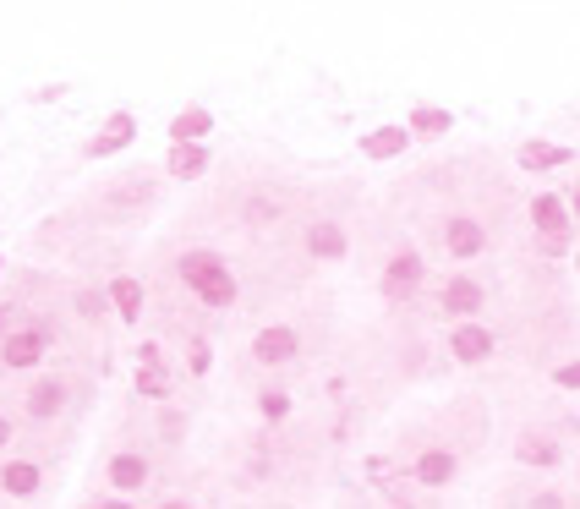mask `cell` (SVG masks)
<instances>
[{
    "instance_id": "3",
    "label": "cell",
    "mask_w": 580,
    "mask_h": 509,
    "mask_svg": "<svg viewBox=\"0 0 580 509\" xmlns=\"http://www.w3.org/2000/svg\"><path fill=\"white\" fill-rule=\"evenodd\" d=\"M449 252H455V258H477L482 252V225L477 219H455V225H449Z\"/></svg>"
},
{
    "instance_id": "20",
    "label": "cell",
    "mask_w": 580,
    "mask_h": 509,
    "mask_svg": "<svg viewBox=\"0 0 580 509\" xmlns=\"http://www.w3.org/2000/svg\"><path fill=\"white\" fill-rule=\"evenodd\" d=\"M416 471H422V482H444L449 471H455V460H449V455H422V466H416Z\"/></svg>"
},
{
    "instance_id": "5",
    "label": "cell",
    "mask_w": 580,
    "mask_h": 509,
    "mask_svg": "<svg viewBox=\"0 0 580 509\" xmlns=\"http://www.w3.org/2000/svg\"><path fill=\"white\" fill-rule=\"evenodd\" d=\"M39 351H44V334L39 329H22L17 340L6 345V362L11 367H28V362H39Z\"/></svg>"
},
{
    "instance_id": "16",
    "label": "cell",
    "mask_w": 580,
    "mask_h": 509,
    "mask_svg": "<svg viewBox=\"0 0 580 509\" xmlns=\"http://www.w3.org/2000/svg\"><path fill=\"white\" fill-rule=\"evenodd\" d=\"M28 411L33 416H55V411H61V389H55V384H39L28 395Z\"/></svg>"
},
{
    "instance_id": "14",
    "label": "cell",
    "mask_w": 580,
    "mask_h": 509,
    "mask_svg": "<svg viewBox=\"0 0 580 509\" xmlns=\"http://www.w3.org/2000/svg\"><path fill=\"white\" fill-rule=\"evenodd\" d=\"M411 132L416 137H438V132H449V115L444 110H416L411 115Z\"/></svg>"
},
{
    "instance_id": "4",
    "label": "cell",
    "mask_w": 580,
    "mask_h": 509,
    "mask_svg": "<svg viewBox=\"0 0 580 509\" xmlns=\"http://www.w3.org/2000/svg\"><path fill=\"white\" fill-rule=\"evenodd\" d=\"M252 351H258L263 362H285V356L296 351V334H290V329H263V334H258V345H252Z\"/></svg>"
},
{
    "instance_id": "21",
    "label": "cell",
    "mask_w": 580,
    "mask_h": 509,
    "mask_svg": "<svg viewBox=\"0 0 580 509\" xmlns=\"http://www.w3.org/2000/svg\"><path fill=\"white\" fill-rule=\"evenodd\" d=\"M520 460H537V466H548V460H559V449H553V444H520Z\"/></svg>"
},
{
    "instance_id": "2",
    "label": "cell",
    "mask_w": 580,
    "mask_h": 509,
    "mask_svg": "<svg viewBox=\"0 0 580 509\" xmlns=\"http://www.w3.org/2000/svg\"><path fill=\"white\" fill-rule=\"evenodd\" d=\"M416 280H422V263H416V258H394L389 274H384V291L389 296H411Z\"/></svg>"
},
{
    "instance_id": "15",
    "label": "cell",
    "mask_w": 580,
    "mask_h": 509,
    "mask_svg": "<svg viewBox=\"0 0 580 509\" xmlns=\"http://www.w3.org/2000/svg\"><path fill=\"white\" fill-rule=\"evenodd\" d=\"M170 165H176V176H197V170L208 165V154H203V148H192V143H181L176 154H170Z\"/></svg>"
},
{
    "instance_id": "22",
    "label": "cell",
    "mask_w": 580,
    "mask_h": 509,
    "mask_svg": "<svg viewBox=\"0 0 580 509\" xmlns=\"http://www.w3.org/2000/svg\"><path fill=\"white\" fill-rule=\"evenodd\" d=\"M6 438H11V427H6V416H0V444H6Z\"/></svg>"
},
{
    "instance_id": "6",
    "label": "cell",
    "mask_w": 580,
    "mask_h": 509,
    "mask_svg": "<svg viewBox=\"0 0 580 509\" xmlns=\"http://www.w3.org/2000/svg\"><path fill=\"white\" fill-rule=\"evenodd\" d=\"M444 307H449V312H477V307H482V285H477V280H449Z\"/></svg>"
},
{
    "instance_id": "10",
    "label": "cell",
    "mask_w": 580,
    "mask_h": 509,
    "mask_svg": "<svg viewBox=\"0 0 580 509\" xmlns=\"http://www.w3.org/2000/svg\"><path fill=\"white\" fill-rule=\"evenodd\" d=\"M487 351H493L487 329H460V334H455V356H460V362H482Z\"/></svg>"
},
{
    "instance_id": "7",
    "label": "cell",
    "mask_w": 580,
    "mask_h": 509,
    "mask_svg": "<svg viewBox=\"0 0 580 509\" xmlns=\"http://www.w3.org/2000/svg\"><path fill=\"white\" fill-rule=\"evenodd\" d=\"M126 137H132V115H115V121L104 126V137H99V143H88V154H94V159H104V154H115V148H121Z\"/></svg>"
},
{
    "instance_id": "13",
    "label": "cell",
    "mask_w": 580,
    "mask_h": 509,
    "mask_svg": "<svg viewBox=\"0 0 580 509\" xmlns=\"http://www.w3.org/2000/svg\"><path fill=\"white\" fill-rule=\"evenodd\" d=\"M531 214H537V225H542V230H553V236H559V230L570 225V219H564V203H559V198H537V208H531Z\"/></svg>"
},
{
    "instance_id": "18",
    "label": "cell",
    "mask_w": 580,
    "mask_h": 509,
    "mask_svg": "<svg viewBox=\"0 0 580 509\" xmlns=\"http://www.w3.org/2000/svg\"><path fill=\"white\" fill-rule=\"evenodd\" d=\"M564 159H570V148H526V165L531 170H548V165H564Z\"/></svg>"
},
{
    "instance_id": "9",
    "label": "cell",
    "mask_w": 580,
    "mask_h": 509,
    "mask_svg": "<svg viewBox=\"0 0 580 509\" xmlns=\"http://www.w3.org/2000/svg\"><path fill=\"white\" fill-rule=\"evenodd\" d=\"M405 143H411V132H405V126H389V132H373L362 148H367L373 159H389V154H400Z\"/></svg>"
},
{
    "instance_id": "8",
    "label": "cell",
    "mask_w": 580,
    "mask_h": 509,
    "mask_svg": "<svg viewBox=\"0 0 580 509\" xmlns=\"http://www.w3.org/2000/svg\"><path fill=\"white\" fill-rule=\"evenodd\" d=\"M143 477H148V466H143V460H137V455H121V460H115V466H110V482H115V488H121V493L143 488Z\"/></svg>"
},
{
    "instance_id": "17",
    "label": "cell",
    "mask_w": 580,
    "mask_h": 509,
    "mask_svg": "<svg viewBox=\"0 0 580 509\" xmlns=\"http://www.w3.org/2000/svg\"><path fill=\"white\" fill-rule=\"evenodd\" d=\"M0 482H6L11 493H33V488H39V471H33V466H6V477H0Z\"/></svg>"
},
{
    "instance_id": "1",
    "label": "cell",
    "mask_w": 580,
    "mask_h": 509,
    "mask_svg": "<svg viewBox=\"0 0 580 509\" xmlns=\"http://www.w3.org/2000/svg\"><path fill=\"white\" fill-rule=\"evenodd\" d=\"M181 280L192 285L203 302H214V307H225L230 296H236V285H230V274L219 269V258H208V252H192V258H181Z\"/></svg>"
},
{
    "instance_id": "12",
    "label": "cell",
    "mask_w": 580,
    "mask_h": 509,
    "mask_svg": "<svg viewBox=\"0 0 580 509\" xmlns=\"http://www.w3.org/2000/svg\"><path fill=\"white\" fill-rule=\"evenodd\" d=\"M170 132H176V143H197V137L208 132V110H187V115H176V126H170Z\"/></svg>"
},
{
    "instance_id": "19",
    "label": "cell",
    "mask_w": 580,
    "mask_h": 509,
    "mask_svg": "<svg viewBox=\"0 0 580 509\" xmlns=\"http://www.w3.org/2000/svg\"><path fill=\"white\" fill-rule=\"evenodd\" d=\"M115 307H121L126 318H137V307H143V291H137L132 280H115Z\"/></svg>"
},
{
    "instance_id": "11",
    "label": "cell",
    "mask_w": 580,
    "mask_h": 509,
    "mask_svg": "<svg viewBox=\"0 0 580 509\" xmlns=\"http://www.w3.org/2000/svg\"><path fill=\"white\" fill-rule=\"evenodd\" d=\"M307 247L318 252V258H340V252H345V236L334 225H312L307 230Z\"/></svg>"
}]
</instances>
